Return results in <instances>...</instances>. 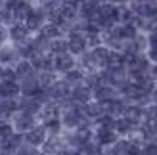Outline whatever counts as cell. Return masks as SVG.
Here are the masks:
<instances>
[{"label": "cell", "mask_w": 157, "mask_h": 155, "mask_svg": "<svg viewBox=\"0 0 157 155\" xmlns=\"http://www.w3.org/2000/svg\"><path fill=\"white\" fill-rule=\"evenodd\" d=\"M10 127L15 134H27L31 128H35L38 125V121L36 117H33V115H27V113H23V111H17V113H13L12 117H10Z\"/></svg>", "instance_id": "6da1fadb"}, {"label": "cell", "mask_w": 157, "mask_h": 155, "mask_svg": "<svg viewBox=\"0 0 157 155\" xmlns=\"http://www.w3.org/2000/svg\"><path fill=\"white\" fill-rule=\"evenodd\" d=\"M65 38H67V52L71 54L73 58H81L82 54L88 52V46H86V40H84V33L71 31Z\"/></svg>", "instance_id": "7a4b0ae2"}, {"label": "cell", "mask_w": 157, "mask_h": 155, "mask_svg": "<svg viewBox=\"0 0 157 155\" xmlns=\"http://www.w3.org/2000/svg\"><path fill=\"white\" fill-rule=\"evenodd\" d=\"M46 140H48V132H46V128L40 123H38L35 128H31L27 134H23V142L27 146H31V148H35V149H40Z\"/></svg>", "instance_id": "3957f363"}, {"label": "cell", "mask_w": 157, "mask_h": 155, "mask_svg": "<svg viewBox=\"0 0 157 155\" xmlns=\"http://www.w3.org/2000/svg\"><path fill=\"white\" fill-rule=\"evenodd\" d=\"M77 69V58L71 54H61V56H54V73L58 77H63L65 73Z\"/></svg>", "instance_id": "277c9868"}, {"label": "cell", "mask_w": 157, "mask_h": 155, "mask_svg": "<svg viewBox=\"0 0 157 155\" xmlns=\"http://www.w3.org/2000/svg\"><path fill=\"white\" fill-rule=\"evenodd\" d=\"M19 61H21V58H19V54H17V50H15V46L12 42H8L0 48V65L2 67L13 69Z\"/></svg>", "instance_id": "5b68a950"}, {"label": "cell", "mask_w": 157, "mask_h": 155, "mask_svg": "<svg viewBox=\"0 0 157 155\" xmlns=\"http://www.w3.org/2000/svg\"><path fill=\"white\" fill-rule=\"evenodd\" d=\"M33 4H35V8H33V12H31V15H29L27 21H25V27L29 29L31 35H36L38 31H40V27L46 23V13L38 8L36 2H33Z\"/></svg>", "instance_id": "8992f818"}, {"label": "cell", "mask_w": 157, "mask_h": 155, "mask_svg": "<svg viewBox=\"0 0 157 155\" xmlns=\"http://www.w3.org/2000/svg\"><path fill=\"white\" fill-rule=\"evenodd\" d=\"M59 117H61V105L48 102V104L42 105V109H40L36 119H38L40 125H46V123H52V121H59Z\"/></svg>", "instance_id": "52a82bcc"}, {"label": "cell", "mask_w": 157, "mask_h": 155, "mask_svg": "<svg viewBox=\"0 0 157 155\" xmlns=\"http://www.w3.org/2000/svg\"><path fill=\"white\" fill-rule=\"evenodd\" d=\"M117 98H119L117 90L111 88L109 84H101V86H98V88L92 90V102H98V104H101V105L113 102V100H117Z\"/></svg>", "instance_id": "ba28073f"}, {"label": "cell", "mask_w": 157, "mask_h": 155, "mask_svg": "<svg viewBox=\"0 0 157 155\" xmlns=\"http://www.w3.org/2000/svg\"><path fill=\"white\" fill-rule=\"evenodd\" d=\"M8 38H10L12 44H19V42H25L31 38L29 29L25 27V23H17L13 21L10 27H8Z\"/></svg>", "instance_id": "9c48e42d"}, {"label": "cell", "mask_w": 157, "mask_h": 155, "mask_svg": "<svg viewBox=\"0 0 157 155\" xmlns=\"http://www.w3.org/2000/svg\"><path fill=\"white\" fill-rule=\"evenodd\" d=\"M29 63L33 65L35 73L54 71V56L52 54H35V56L29 59Z\"/></svg>", "instance_id": "30bf717a"}, {"label": "cell", "mask_w": 157, "mask_h": 155, "mask_svg": "<svg viewBox=\"0 0 157 155\" xmlns=\"http://www.w3.org/2000/svg\"><path fill=\"white\" fill-rule=\"evenodd\" d=\"M117 140H119V136H117L113 130H109V128H94V142H96L101 149L113 146Z\"/></svg>", "instance_id": "8fae6325"}, {"label": "cell", "mask_w": 157, "mask_h": 155, "mask_svg": "<svg viewBox=\"0 0 157 155\" xmlns=\"http://www.w3.org/2000/svg\"><path fill=\"white\" fill-rule=\"evenodd\" d=\"M69 102L75 104V105H86V104H90V102H92V90H90L88 86H84V84L71 88Z\"/></svg>", "instance_id": "7c38bea8"}, {"label": "cell", "mask_w": 157, "mask_h": 155, "mask_svg": "<svg viewBox=\"0 0 157 155\" xmlns=\"http://www.w3.org/2000/svg\"><path fill=\"white\" fill-rule=\"evenodd\" d=\"M21 88L17 81H0V100H19Z\"/></svg>", "instance_id": "4fadbf2b"}, {"label": "cell", "mask_w": 157, "mask_h": 155, "mask_svg": "<svg viewBox=\"0 0 157 155\" xmlns=\"http://www.w3.org/2000/svg\"><path fill=\"white\" fill-rule=\"evenodd\" d=\"M123 119H127L128 123H132V125L138 128L144 123V107L134 105V104H127L124 113H123Z\"/></svg>", "instance_id": "5bb4252c"}, {"label": "cell", "mask_w": 157, "mask_h": 155, "mask_svg": "<svg viewBox=\"0 0 157 155\" xmlns=\"http://www.w3.org/2000/svg\"><path fill=\"white\" fill-rule=\"evenodd\" d=\"M19 88H21V96H23V98H36V96H38V92L42 90L40 86H38L36 75L29 77V79L19 81Z\"/></svg>", "instance_id": "9a60e30c"}, {"label": "cell", "mask_w": 157, "mask_h": 155, "mask_svg": "<svg viewBox=\"0 0 157 155\" xmlns=\"http://www.w3.org/2000/svg\"><path fill=\"white\" fill-rule=\"evenodd\" d=\"M17 107H19V111H23V113L33 115V117H38V113H40V109H42V104H38L35 98H23V96H19Z\"/></svg>", "instance_id": "2e32d148"}, {"label": "cell", "mask_w": 157, "mask_h": 155, "mask_svg": "<svg viewBox=\"0 0 157 155\" xmlns=\"http://www.w3.org/2000/svg\"><path fill=\"white\" fill-rule=\"evenodd\" d=\"M23 144H25V142H23V134H15L13 132L2 146H0V153H2V155H15Z\"/></svg>", "instance_id": "e0dca14e"}, {"label": "cell", "mask_w": 157, "mask_h": 155, "mask_svg": "<svg viewBox=\"0 0 157 155\" xmlns=\"http://www.w3.org/2000/svg\"><path fill=\"white\" fill-rule=\"evenodd\" d=\"M35 4L33 2H27V0H23V2H15L13 4V19L17 23H25L27 17L31 15V12H33Z\"/></svg>", "instance_id": "ac0fdd59"}, {"label": "cell", "mask_w": 157, "mask_h": 155, "mask_svg": "<svg viewBox=\"0 0 157 155\" xmlns=\"http://www.w3.org/2000/svg\"><path fill=\"white\" fill-rule=\"evenodd\" d=\"M36 35L42 36L46 42H52V40H56V38H61V36H63L61 29H59L58 25H54V23H48V21H46L44 25L40 27V31H38Z\"/></svg>", "instance_id": "d6986e66"}, {"label": "cell", "mask_w": 157, "mask_h": 155, "mask_svg": "<svg viewBox=\"0 0 157 155\" xmlns=\"http://www.w3.org/2000/svg\"><path fill=\"white\" fill-rule=\"evenodd\" d=\"M90 54H92V58H94V61H96V65H98L100 71H105V69H107V59H109L111 50H107L105 46H98V48L90 50Z\"/></svg>", "instance_id": "ffe728a7"}, {"label": "cell", "mask_w": 157, "mask_h": 155, "mask_svg": "<svg viewBox=\"0 0 157 155\" xmlns=\"http://www.w3.org/2000/svg\"><path fill=\"white\" fill-rule=\"evenodd\" d=\"M84 77H86V75L77 67V69H73V71L65 73L63 77H59V79L63 81L69 88H75V86H81V84H84Z\"/></svg>", "instance_id": "44dd1931"}, {"label": "cell", "mask_w": 157, "mask_h": 155, "mask_svg": "<svg viewBox=\"0 0 157 155\" xmlns=\"http://www.w3.org/2000/svg\"><path fill=\"white\" fill-rule=\"evenodd\" d=\"M134 130H136V127L132 125V123H128L127 119H123V117L117 119L115 125H113V132L119 136V138H128L132 132H134Z\"/></svg>", "instance_id": "7402d4cb"}, {"label": "cell", "mask_w": 157, "mask_h": 155, "mask_svg": "<svg viewBox=\"0 0 157 155\" xmlns=\"http://www.w3.org/2000/svg\"><path fill=\"white\" fill-rule=\"evenodd\" d=\"M13 73H15V79H17V82L23 81V79H29V77H33V75H36L35 69H33V65L29 63V59H21L19 63L13 67Z\"/></svg>", "instance_id": "603a6c76"}, {"label": "cell", "mask_w": 157, "mask_h": 155, "mask_svg": "<svg viewBox=\"0 0 157 155\" xmlns=\"http://www.w3.org/2000/svg\"><path fill=\"white\" fill-rule=\"evenodd\" d=\"M121 69H127V58L121 52H111L107 59V71H121Z\"/></svg>", "instance_id": "cb8c5ba5"}, {"label": "cell", "mask_w": 157, "mask_h": 155, "mask_svg": "<svg viewBox=\"0 0 157 155\" xmlns=\"http://www.w3.org/2000/svg\"><path fill=\"white\" fill-rule=\"evenodd\" d=\"M59 77L54 73V71H42V73H36V81H38V86H40L42 90H48L50 86H54V84L58 82Z\"/></svg>", "instance_id": "d4e9b609"}, {"label": "cell", "mask_w": 157, "mask_h": 155, "mask_svg": "<svg viewBox=\"0 0 157 155\" xmlns=\"http://www.w3.org/2000/svg\"><path fill=\"white\" fill-rule=\"evenodd\" d=\"M98 6H100V2H78V19L88 21L98 12Z\"/></svg>", "instance_id": "484cf974"}, {"label": "cell", "mask_w": 157, "mask_h": 155, "mask_svg": "<svg viewBox=\"0 0 157 155\" xmlns=\"http://www.w3.org/2000/svg\"><path fill=\"white\" fill-rule=\"evenodd\" d=\"M48 54H52V56L69 54V52H67V38H65V36H61V38H56V40L48 42Z\"/></svg>", "instance_id": "4316f807"}, {"label": "cell", "mask_w": 157, "mask_h": 155, "mask_svg": "<svg viewBox=\"0 0 157 155\" xmlns=\"http://www.w3.org/2000/svg\"><path fill=\"white\" fill-rule=\"evenodd\" d=\"M78 153H81V155H104V149L92 140V142L82 144L81 148H78Z\"/></svg>", "instance_id": "83f0119b"}, {"label": "cell", "mask_w": 157, "mask_h": 155, "mask_svg": "<svg viewBox=\"0 0 157 155\" xmlns=\"http://www.w3.org/2000/svg\"><path fill=\"white\" fill-rule=\"evenodd\" d=\"M84 40H86L88 50H94V48H98V46H101V33H92V31H88V33H84Z\"/></svg>", "instance_id": "f1b7e54d"}, {"label": "cell", "mask_w": 157, "mask_h": 155, "mask_svg": "<svg viewBox=\"0 0 157 155\" xmlns=\"http://www.w3.org/2000/svg\"><path fill=\"white\" fill-rule=\"evenodd\" d=\"M13 134V130H12V127H10V123H2V125H0V146H2L8 138H10Z\"/></svg>", "instance_id": "f546056e"}, {"label": "cell", "mask_w": 157, "mask_h": 155, "mask_svg": "<svg viewBox=\"0 0 157 155\" xmlns=\"http://www.w3.org/2000/svg\"><path fill=\"white\" fill-rule=\"evenodd\" d=\"M146 58H147V61H150L151 65H155V63H157V46H155V48H147Z\"/></svg>", "instance_id": "4dcf8cb0"}, {"label": "cell", "mask_w": 157, "mask_h": 155, "mask_svg": "<svg viewBox=\"0 0 157 155\" xmlns=\"http://www.w3.org/2000/svg\"><path fill=\"white\" fill-rule=\"evenodd\" d=\"M10 42V38H8V27L4 25H0V48H2L4 44Z\"/></svg>", "instance_id": "1f68e13d"}, {"label": "cell", "mask_w": 157, "mask_h": 155, "mask_svg": "<svg viewBox=\"0 0 157 155\" xmlns=\"http://www.w3.org/2000/svg\"><path fill=\"white\" fill-rule=\"evenodd\" d=\"M150 104H153V105H157V86H155V90L150 94Z\"/></svg>", "instance_id": "d6a6232c"}, {"label": "cell", "mask_w": 157, "mask_h": 155, "mask_svg": "<svg viewBox=\"0 0 157 155\" xmlns=\"http://www.w3.org/2000/svg\"><path fill=\"white\" fill-rule=\"evenodd\" d=\"M63 155H81V153H78V149H65Z\"/></svg>", "instance_id": "836d02e7"}, {"label": "cell", "mask_w": 157, "mask_h": 155, "mask_svg": "<svg viewBox=\"0 0 157 155\" xmlns=\"http://www.w3.org/2000/svg\"><path fill=\"white\" fill-rule=\"evenodd\" d=\"M151 77L157 81V63H155V65H151Z\"/></svg>", "instance_id": "e575fe53"}, {"label": "cell", "mask_w": 157, "mask_h": 155, "mask_svg": "<svg viewBox=\"0 0 157 155\" xmlns=\"http://www.w3.org/2000/svg\"><path fill=\"white\" fill-rule=\"evenodd\" d=\"M2 71H4V67L0 65V81H2Z\"/></svg>", "instance_id": "d590c367"}, {"label": "cell", "mask_w": 157, "mask_h": 155, "mask_svg": "<svg viewBox=\"0 0 157 155\" xmlns=\"http://www.w3.org/2000/svg\"><path fill=\"white\" fill-rule=\"evenodd\" d=\"M0 155H2V153H0Z\"/></svg>", "instance_id": "8d00e7d4"}]
</instances>
